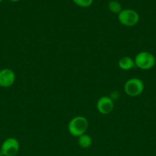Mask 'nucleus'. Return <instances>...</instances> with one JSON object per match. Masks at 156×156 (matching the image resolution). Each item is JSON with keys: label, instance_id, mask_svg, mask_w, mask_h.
Wrapping results in <instances>:
<instances>
[{"label": "nucleus", "instance_id": "1", "mask_svg": "<svg viewBox=\"0 0 156 156\" xmlns=\"http://www.w3.org/2000/svg\"><path fill=\"white\" fill-rule=\"evenodd\" d=\"M88 120L84 116L78 115L73 117L69 121L67 129L69 133L74 137H79L83 134L86 133L88 129Z\"/></svg>", "mask_w": 156, "mask_h": 156}, {"label": "nucleus", "instance_id": "2", "mask_svg": "<svg viewBox=\"0 0 156 156\" xmlns=\"http://www.w3.org/2000/svg\"><path fill=\"white\" fill-rule=\"evenodd\" d=\"M135 66L142 70H149L155 65V57L148 51L139 52L134 58Z\"/></svg>", "mask_w": 156, "mask_h": 156}, {"label": "nucleus", "instance_id": "3", "mask_svg": "<svg viewBox=\"0 0 156 156\" xmlns=\"http://www.w3.org/2000/svg\"><path fill=\"white\" fill-rule=\"evenodd\" d=\"M124 91L129 97L139 96L145 89V85L142 79L139 78H131L125 82Z\"/></svg>", "mask_w": 156, "mask_h": 156}, {"label": "nucleus", "instance_id": "4", "mask_svg": "<svg viewBox=\"0 0 156 156\" xmlns=\"http://www.w3.org/2000/svg\"><path fill=\"white\" fill-rule=\"evenodd\" d=\"M118 21L125 27H134L139 23V15L133 9H122L118 14Z\"/></svg>", "mask_w": 156, "mask_h": 156}, {"label": "nucleus", "instance_id": "5", "mask_svg": "<svg viewBox=\"0 0 156 156\" xmlns=\"http://www.w3.org/2000/svg\"><path fill=\"white\" fill-rule=\"evenodd\" d=\"M20 149V143L16 138L6 139L0 146V152L3 156H15Z\"/></svg>", "mask_w": 156, "mask_h": 156}, {"label": "nucleus", "instance_id": "6", "mask_svg": "<svg viewBox=\"0 0 156 156\" xmlns=\"http://www.w3.org/2000/svg\"><path fill=\"white\" fill-rule=\"evenodd\" d=\"M16 79L15 72L11 69L5 68L0 70V87L9 88L14 85Z\"/></svg>", "mask_w": 156, "mask_h": 156}, {"label": "nucleus", "instance_id": "7", "mask_svg": "<svg viewBox=\"0 0 156 156\" xmlns=\"http://www.w3.org/2000/svg\"><path fill=\"white\" fill-rule=\"evenodd\" d=\"M114 108V103L113 99L108 96H102L96 102V109L99 114L107 115L113 111Z\"/></svg>", "mask_w": 156, "mask_h": 156}, {"label": "nucleus", "instance_id": "8", "mask_svg": "<svg viewBox=\"0 0 156 156\" xmlns=\"http://www.w3.org/2000/svg\"><path fill=\"white\" fill-rule=\"evenodd\" d=\"M118 66H119V69L123 71H128L136 66L134 59L129 57V56H124V57L121 58L118 62Z\"/></svg>", "mask_w": 156, "mask_h": 156}, {"label": "nucleus", "instance_id": "9", "mask_svg": "<svg viewBox=\"0 0 156 156\" xmlns=\"http://www.w3.org/2000/svg\"><path fill=\"white\" fill-rule=\"evenodd\" d=\"M77 143L80 147L86 149H88V148H90L92 146V144H93V140H92V138L90 136L84 133L83 135H81L80 136L78 137Z\"/></svg>", "mask_w": 156, "mask_h": 156}, {"label": "nucleus", "instance_id": "10", "mask_svg": "<svg viewBox=\"0 0 156 156\" xmlns=\"http://www.w3.org/2000/svg\"><path fill=\"white\" fill-rule=\"evenodd\" d=\"M108 9L111 13L116 14V15H118L122 10L121 4L116 0H112L109 2Z\"/></svg>", "mask_w": 156, "mask_h": 156}, {"label": "nucleus", "instance_id": "11", "mask_svg": "<svg viewBox=\"0 0 156 156\" xmlns=\"http://www.w3.org/2000/svg\"><path fill=\"white\" fill-rule=\"evenodd\" d=\"M76 5L80 8H88L92 5L93 0H72Z\"/></svg>", "mask_w": 156, "mask_h": 156}, {"label": "nucleus", "instance_id": "12", "mask_svg": "<svg viewBox=\"0 0 156 156\" xmlns=\"http://www.w3.org/2000/svg\"><path fill=\"white\" fill-rule=\"evenodd\" d=\"M10 2H18L21 1V0H9Z\"/></svg>", "mask_w": 156, "mask_h": 156}, {"label": "nucleus", "instance_id": "13", "mask_svg": "<svg viewBox=\"0 0 156 156\" xmlns=\"http://www.w3.org/2000/svg\"><path fill=\"white\" fill-rule=\"evenodd\" d=\"M2 0H0V3H1V2H2Z\"/></svg>", "mask_w": 156, "mask_h": 156}]
</instances>
